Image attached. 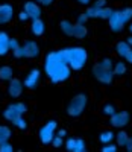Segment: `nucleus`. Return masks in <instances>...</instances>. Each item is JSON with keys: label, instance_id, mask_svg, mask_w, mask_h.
Returning a JSON list of instances; mask_svg holds the SVG:
<instances>
[{"label": "nucleus", "instance_id": "obj_15", "mask_svg": "<svg viewBox=\"0 0 132 152\" xmlns=\"http://www.w3.org/2000/svg\"><path fill=\"white\" fill-rule=\"evenodd\" d=\"M44 31H46V24H44V21L41 18L32 20V23H31V32L35 37H43L44 35Z\"/></svg>", "mask_w": 132, "mask_h": 152}, {"label": "nucleus", "instance_id": "obj_12", "mask_svg": "<svg viewBox=\"0 0 132 152\" xmlns=\"http://www.w3.org/2000/svg\"><path fill=\"white\" fill-rule=\"evenodd\" d=\"M24 90V84L18 78H12L8 84V94L11 99H18Z\"/></svg>", "mask_w": 132, "mask_h": 152}, {"label": "nucleus", "instance_id": "obj_24", "mask_svg": "<svg viewBox=\"0 0 132 152\" xmlns=\"http://www.w3.org/2000/svg\"><path fill=\"white\" fill-rule=\"evenodd\" d=\"M11 137H12V131H11L9 126L0 125V143H3L6 140H11Z\"/></svg>", "mask_w": 132, "mask_h": 152}, {"label": "nucleus", "instance_id": "obj_26", "mask_svg": "<svg viewBox=\"0 0 132 152\" xmlns=\"http://www.w3.org/2000/svg\"><path fill=\"white\" fill-rule=\"evenodd\" d=\"M115 111H117V110H115V105H114V104H109V102L105 104L103 108H102V113L105 114V116H108V117H111Z\"/></svg>", "mask_w": 132, "mask_h": 152}, {"label": "nucleus", "instance_id": "obj_20", "mask_svg": "<svg viewBox=\"0 0 132 152\" xmlns=\"http://www.w3.org/2000/svg\"><path fill=\"white\" fill-rule=\"evenodd\" d=\"M129 140H131V137L128 135V132H126V131H123V128L115 134V142H117V146H120V148H126V145L129 143Z\"/></svg>", "mask_w": 132, "mask_h": 152}, {"label": "nucleus", "instance_id": "obj_13", "mask_svg": "<svg viewBox=\"0 0 132 152\" xmlns=\"http://www.w3.org/2000/svg\"><path fill=\"white\" fill-rule=\"evenodd\" d=\"M23 11L28 12V15L31 20H35V18H41V5H38L35 0H29V2H26L23 5Z\"/></svg>", "mask_w": 132, "mask_h": 152}, {"label": "nucleus", "instance_id": "obj_27", "mask_svg": "<svg viewBox=\"0 0 132 152\" xmlns=\"http://www.w3.org/2000/svg\"><path fill=\"white\" fill-rule=\"evenodd\" d=\"M112 8H109V6H103L102 9H100V14H99V18H103V20H108L109 17H111V14H112Z\"/></svg>", "mask_w": 132, "mask_h": 152}, {"label": "nucleus", "instance_id": "obj_19", "mask_svg": "<svg viewBox=\"0 0 132 152\" xmlns=\"http://www.w3.org/2000/svg\"><path fill=\"white\" fill-rule=\"evenodd\" d=\"M88 31H87V26L85 24H81V23H74V28H73V37L77 38V40H84L87 37Z\"/></svg>", "mask_w": 132, "mask_h": 152}, {"label": "nucleus", "instance_id": "obj_28", "mask_svg": "<svg viewBox=\"0 0 132 152\" xmlns=\"http://www.w3.org/2000/svg\"><path fill=\"white\" fill-rule=\"evenodd\" d=\"M12 125H14L15 126V128H18V129H21V131H24L26 128H28V122H26V119L21 116V117H18L14 123H12Z\"/></svg>", "mask_w": 132, "mask_h": 152}, {"label": "nucleus", "instance_id": "obj_34", "mask_svg": "<svg viewBox=\"0 0 132 152\" xmlns=\"http://www.w3.org/2000/svg\"><path fill=\"white\" fill-rule=\"evenodd\" d=\"M88 21V15L85 14V12H84V14H79L77 15V21L76 23H81V24H85Z\"/></svg>", "mask_w": 132, "mask_h": 152}, {"label": "nucleus", "instance_id": "obj_10", "mask_svg": "<svg viewBox=\"0 0 132 152\" xmlns=\"http://www.w3.org/2000/svg\"><path fill=\"white\" fill-rule=\"evenodd\" d=\"M39 79H41V70L39 69H31L28 76L23 79V84H24V88L28 90H35L39 84Z\"/></svg>", "mask_w": 132, "mask_h": 152}, {"label": "nucleus", "instance_id": "obj_33", "mask_svg": "<svg viewBox=\"0 0 132 152\" xmlns=\"http://www.w3.org/2000/svg\"><path fill=\"white\" fill-rule=\"evenodd\" d=\"M102 151H103V152H115V151H117V145H111V143L103 145Z\"/></svg>", "mask_w": 132, "mask_h": 152}, {"label": "nucleus", "instance_id": "obj_16", "mask_svg": "<svg viewBox=\"0 0 132 152\" xmlns=\"http://www.w3.org/2000/svg\"><path fill=\"white\" fill-rule=\"evenodd\" d=\"M9 40L11 37L8 35V32L0 31V56H5L9 52Z\"/></svg>", "mask_w": 132, "mask_h": 152}, {"label": "nucleus", "instance_id": "obj_42", "mask_svg": "<svg viewBox=\"0 0 132 152\" xmlns=\"http://www.w3.org/2000/svg\"><path fill=\"white\" fill-rule=\"evenodd\" d=\"M126 41H128V43H129V46H131V47H132V35H131V37H129V38H128V40H126Z\"/></svg>", "mask_w": 132, "mask_h": 152}, {"label": "nucleus", "instance_id": "obj_39", "mask_svg": "<svg viewBox=\"0 0 132 152\" xmlns=\"http://www.w3.org/2000/svg\"><path fill=\"white\" fill-rule=\"evenodd\" d=\"M128 152H132V137H131V140H129V143L126 145V148H125Z\"/></svg>", "mask_w": 132, "mask_h": 152}, {"label": "nucleus", "instance_id": "obj_18", "mask_svg": "<svg viewBox=\"0 0 132 152\" xmlns=\"http://www.w3.org/2000/svg\"><path fill=\"white\" fill-rule=\"evenodd\" d=\"M14 78V69L11 66H0V81L9 82Z\"/></svg>", "mask_w": 132, "mask_h": 152}, {"label": "nucleus", "instance_id": "obj_21", "mask_svg": "<svg viewBox=\"0 0 132 152\" xmlns=\"http://www.w3.org/2000/svg\"><path fill=\"white\" fill-rule=\"evenodd\" d=\"M73 28H74V24L70 20H62L59 23V29L65 37H73Z\"/></svg>", "mask_w": 132, "mask_h": 152}, {"label": "nucleus", "instance_id": "obj_37", "mask_svg": "<svg viewBox=\"0 0 132 152\" xmlns=\"http://www.w3.org/2000/svg\"><path fill=\"white\" fill-rule=\"evenodd\" d=\"M93 6H96V8H103V6H106V0H96V2L93 3Z\"/></svg>", "mask_w": 132, "mask_h": 152}, {"label": "nucleus", "instance_id": "obj_1", "mask_svg": "<svg viewBox=\"0 0 132 152\" xmlns=\"http://www.w3.org/2000/svg\"><path fill=\"white\" fill-rule=\"evenodd\" d=\"M71 69L65 59L62 50H52L44 58V73L52 84H61L70 79Z\"/></svg>", "mask_w": 132, "mask_h": 152}, {"label": "nucleus", "instance_id": "obj_32", "mask_svg": "<svg viewBox=\"0 0 132 152\" xmlns=\"http://www.w3.org/2000/svg\"><path fill=\"white\" fill-rule=\"evenodd\" d=\"M12 55H14L17 59H23V58H26V56H24V50H23V46H20L18 49H15L14 52H12Z\"/></svg>", "mask_w": 132, "mask_h": 152}, {"label": "nucleus", "instance_id": "obj_40", "mask_svg": "<svg viewBox=\"0 0 132 152\" xmlns=\"http://www.w3.org/2000/svg\"><path fill=\"white\" fill-rule=\"evenodd\" d=\"M125 59H126V61L129 62V64H132V50H131V52H129V53L126 55V58H125Z\"/></svg>", "mask_w": 132, "mask_h": 152}, {"label": "nucleus", "instance_id": "obj_30", "mask_svg": "<svg viewBox=\"0 0 132 152\" xmlns=\"http://www.w3.org/2000/svg\"><path fill=\"white\" fill-rule=\"evenodd\" d=\"M50 145L53 146V148H62V146H64V138H62V137H59V135H55Z\"/></svg>", "mask_w": 132, "mask_h": 152}, {"label": "nucleus", "instance_id": "obj_35", "mask_svg": "<svg viewBox=\"0 0 132 152\" xmlns=\"http://www.w3.org/2000/svg\"><path fill=\"white\" fill-rule=\"evenodd\" d=\"M18 20H20V21H28V20H31V18H29V15H28V12L21 9L20 14H18Z\"/></svg>", "mask_w": 132, "mask_h": 152}, {"label": "nucleus", "instance_id": "obj_6", "mask_svg": "<svg viewBox=\"0 0 132 152\" xmlns=\"http://www.w3.org/2000/svg\"><path fill=\"white\" fill-rule=\"evenodd\" d=\"M26 111H28V105L24 102H12L3 110V119L8 120L9 123H14Z\"/></svg>", "mask_w": 132, "mask_h": 152}, {"label": "nucleus", "instance_id": "obj_38", "mask_svg": "<svg viewBox=\"0 0 132 152\" xmlns=\"http://www.w3.org/2000/svg\"><path fill=\"white\" fill-rule=\"evenodd\" d=\"M56 135H59V137H62V138H65V137H67V129H64V128H61L59 131L56 129Z\"/></svg>", "mask_w": 132, "mask_h": 152}, {"label": "nucleus", "instance_id": "obj_2", "mask_svg": "<svg viewBox=\"0 0 132 152\" xmlns=\"http://www.w3.org/2000/svg\"><path fill=\"white\" fill-rule=\"evenodd\" d=\"M62 53L65 56V59H67L69 66L73 72H79L82 70L87 62H88V52L81 47V46H70V47H64L61 49Z\"/></svg>", "mask_w": 132, "mask_h": 152}, {"label": "nucleus", "instance_id": "obj_7", "mask_svg": "<svg viewBox=\"0 0 132 152\" xmlns=\"http://www.w3.org/2000/svg\"><path fill=\"white\" fill-rule=\"evenodd\" d=\"M56 129H58V123L55 120H49L46 122L41 128L38 131V137H39V142L43 145H50L52 140H53V137L56 135Z\"/></svg>", "mask_w": 132, "mask_h": 152}, {"label": "nucleus", "instance_id": "obj_29", "mask_svg": "<svg viewBox=\"0 0 132 152\" xmlns=\"http://www.w3.org/2000/svg\"><path fill=\"white\" fill-rule=\"evenodd\" d=\"M14 151V146L11 145L9 140L3 142V143H0V152H12Z\"/></svg>", "mask_w": 132, "mask_h": 152}, {"label": "nucleus", "instance_id": "obj_43", "mask_svg": "<svg viewBox=\"0 0 132 152\" xmlns=\"http://www.w3.org/2000/svg\"><path fill=\"white\" fill-rule=\"evenodd\" d=\"M129 32H131V34H132V23H131V24H129Z\"/></svg>", "mask_w": 132, "mask_h": 152}, {"label": "nucleus", "instance_id": "obj_4", "mask_svg": "<svg viewBox=\"0 0 132 152\" xmlns=\"http://www.w3.org/2000/svg\"><path fill=\"white\" fill-rule=\"evenodd\" d=\"M132 20V8H122V9H114L111 17L108 18L109 29L112 32H120L126 26V23Z\"/></svg>", "mask_w": 132, "mask_h": 152}, {"label": "nucleus", "instance_id": "obj_14", "mask_svg": "<svg viewBox=\"0 0 132 152\" xmlns=\"http://www.w3.org/2000/svg\"><path fill=\"white\" fill-rule=\"evenodd\" d=\"M14 18V6L11 3H0V26L11 23Z\"/></svg>", "mask_w": 132, "mask_h": 152}, {"label": "nucleus", "instance_id": "obj_25", "mask_svg": "<svg viewBox=\"0 0 132 152\" xmlns=\"http://www.w3.org/2000/svg\"><path fill=\"white\" fill-rule=\"evenodd\" d=\"M100 9L102 8H96V6H88L87 11H85V14L88 15V18H99V14H100Z\"/></svg>", "mask_w": 132, "mask_h": 152}, {"label": "nucleus", "instance_id": "obj_8", "mask_svg": "<svg viewBox=\"0 0 132 152\" xmlns=\"http://www.w3.org/2000/svg\"><path fill=\"white\" fill-rule=\"evenodd\" d=\"M129 120H131V114L125 110L122 111H115L112 116L109 117V123L112 128H117V129H122L125 126L129 125Z\"/></svg>", "mask_w": 132, "mask_h": 152}, {"label": "nucleus", "instance_id": "obj_36", "mask_svg": "<svg viewBox=\"0 0 132 152\" xmlns=\"http://www.w3.org/2000/svg\"><path fill=\"white\" fill-rule=\"evenodd\" d=\"M35 2L38 5H41V6H50L52 3H53V0H35Z\"/></svg>", "mask_w": 132, "mask_h": 152}, {"label": "nucleus", "instance_id": "obj_41", "mask_svg": "<svg viewBox=\"0 0 132 152\" xmlns=\"http://www.w3.org/2000/svg\"><path fill=\"white\" fill-rule=\"evenodd\" d=\"M77 3H81V5H90L91 0H77Z\"/></svg>", "mask_w": 132, "mask_h": 152}, {"label": "nucleus", "instance_id": "obj_31", "mask_svg": "<svg viewBox=\"0 0 132 152\" xmlns=\"http://www.w3.org/2000/svg\"><path fill=\"white\" fill-rule=\"evenodd\" d=\"M21 44H20V41L17 40V38H11V40H9V50H11V52H14V50L15 49H18Z\"/></svg>", "mask_w": 132, "mask_h": 152}, {"label": "nucleus", "instance_id": "obj_22", "mask_svg": "<svg viewBox=\"0 0 132 152\" xmlns=\"http://www.w3.org/2000/svg\"><path fill=\"white\" fill-rule=\"evenodd\" d=\"M126 72H128V67H126V62H125V61L114 62V67H112L114 76H125Z\"/></svg>", "mask_w": 132, "mask_h": 152}, {"label": "nucleus", "instance_id": "obj_5", "mask_svg": "<svg viewBox=\"0 0 132 152\" xmlns=\"http://www.w3.org/2000/svg\"><path fill=\"white\" fill-rule=\"evenodd\" d=\"M87 104H88V96L85 93H77V94H74L70 99V102L67 104L65 111H67V114L70 117H79L85 111Z\"/></svg>", "mask_w": 132, "mask_h": 152}, {"label": "nucleus", "instance_id": "obj_17", "mask_svg": "<svg viewBox=\"0 0 132 152\" xmlns=\"http://www.w3.org/2000/svg\"><path fill=\"white\" fill-rule=\"evenodd\" d=\"M132 50V47L129 46V43L128 41H118L117 44H115V52H117V55L120 56V58H126V55Z\"/></svg>", "mask_w": 132, "mask_h": 152}, {"label": "nucleus", "instance_id": "obj_11", "mask_svg": "<svg viewBox=\"0 0 132 152\" xmlns=\"http://www.w3.org/2000/svg\"><path fill=\"white\" fill-rule=\"evenodd\" d=\"M64 148L70 151V152H85L87 151V143L82 138H76V137H70L64 142Z\"/></svg>", "mask_w": 132, "mask_h": 152}, {"label": "nucleus", "instance_id": "obj_3", "mask_svg": "<svg viewBox=\"0 0 132 152\" xmlns=\"http://www.w3.org/2000/svg\"><path fill=\"white\" fill-rule=\"evenodd\" d=\"M112 67L114 62L111 58H102L100 61H97L96 64L91 69V73H93L94 79L103 85H111L112 79H114V73H112Z\"/></svg>", "mask_w": 132, "mask_h": 152}, {"label": "nucleus", "instance_id": "obj_9", "mask_svg": "<svg viewBox=\"0 0 132 152\" xmlns=\"http://www.w3.org/2000/svg\"><path fill=\"white\" fill-rule=\"evenodd\" d=\"M21 46H23V50H24L26 59H35V58L39 56V53H41L39 44L35 40H26Z\"/></svg>", "mask_w": 132, "mask_h": 152}, {"label": "nucleus", "instance_id": "obj_23", "mask_svg": "<svg viewBox=\"0 0 132 152\" xmlns=\"http://www.w3.org/2000/svg\"><path fill=\"white\" fill-rule=\"evenodd\" d=\"M99 140H100L102 145H108V143H111L112 140H115V134H114L111 129H106V131H103V132L100 134Z\"/></svg>", "mask_w": 132, "mask_h": 152}]
</instances>
